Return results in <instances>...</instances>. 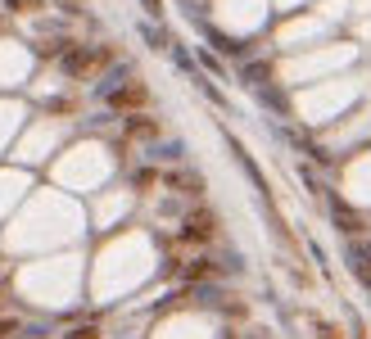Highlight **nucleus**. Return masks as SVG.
I'll list each match as a JSON object with an SVG mask.
<instances>
[{"label":"nucleus","mask_w":371,"mask_h":339,"mask_svg":"<svg viewBox=\"0 0 371 339\" xmlns=\"http://www.w3.org/2000/svg\"><path fill=\"white\" fill-rule=\"evenodd\" d=\"M213 231H217L213 212H190L186 217V240H213Z\"/></svg>","instance_id":"nucleus-1"},{"label":"nucleus","mask_w":371,"mask_h":339,"mask_svg":"<svg viewBox=\"0 0 371 339\" xmlns=\"http://www.w3.org/2000/svg\"><path fill=\"white\" fill-rule=\"evenodd\" d=\"M113 109H136V104H145V86H118V91L109 95Z\"/></svg>","instance_id":"nucleus-2"},{"label":"nucleus","mask_w":371,"mask_h":339,"mask_svg":"<svg viewBox=\"0 0 371 339\" xmlns=\"http://www.w3.org/2000/svg\"><path fill=\"white\" fill-rule=\"evenodd\" d=\"M335 226L344 231V236H358V231H363V217H358L349 203H340V199H335Z\"/></svg>","instance_id":"nucleus-3"},{"label":"nucleus","mask_w":371,"mask_h":339,"mask_svg":"<svg viewBox=\"0 0 371 339\" xmlns=\"http://www.w3.org/2000/svg\"><path fill=\"white\" fill-rule=\"evenodd\" d=\"M95 59H100L95 50H82V45H78V50L64 55V68H68V73H87V68H95Z\"/></svg>","instance_id":"nucleus-4"},{"label":"nucleus","mask_w":371,"mask_h":339,"mask_svg":"<svg viewBox=\"0 0 371 339\" xmlns=\"http://www.w3.org/2000/svg\"><path fill=\"white\" fill-rule=\"evenodd\" d=\"M245 77H249L254 86H263V91H268V77H272V68H268V64H249V68H245Z\"/></svg>","instance_id":"nucleus-5"},{"label":"nucleus","mask_w":371,"mask_h":339,"mask_svg":"<svg viewBox=\"0 0 371 339\" xmlns=\"http://www.w3.org/2000/svg\"><path fill=\"white\" fill-rule=\"evenodd\" d=\"M127 131H131V136H159V127H154L150 118H127Z\"/></svg>","instance_id":"nucleus-6"},{"label":"nucleus","mask_w":371,"mask_h":339,"mask_svg":"<svg viewBox=\"0 0 371 339\" xmlns=\"http://www.w3.org/2000/svg\"><path fill=\"white\" fill-rule=\"evenodd\" d=\"M354 271H358V280H363V285L371 289V263H367V258H358V263H354Z\"/></svg>","instance_id":"nucleus-7"},{"label":"nucleus","mask_w":371,"mask_h":339,"mask_svg":"<svg viewBox=\"0 0 371 339\" xmlns=\"http://www.w3.org/2000/svg\"><path fill=\"white\" fill-rule=\"evenodd\" d=\"M312 326H317V335H321V339H340V331H335V326H330V322H321V317H317V322H312Z\"/></svg>","instance_id":"nucleus-8"},{"label":"nucleus","mask_w":371,"mask_h":339,"mask_svg":"<svg viewBox=\"0 0 371 339\" xmlns=\"http://www.w3.org/2000/svg\"><path fill=\"white\" fill-rule=\"evenodd\" d=\"M14 331H18V322H14V317H0V339H9Z\"/></svg>","instance_id":"nucleus-9"},{"label":"nucleus","mask_w":371,"mask_h":339,"mask_svg":"<svg viewBox=\"0 0 371 339\" xmlns=\"http://www.w3.org/2000/svg\"><path fill=\"white\" fill-rule=\"evenodd\" d=\"M41 0H9V9H18V14H27V9H36Z\"/></svg>","instance_id":"nucleus-10"},{"label":"nucleus","mask_w":371,"mask_h":339,"mask_svg":"<svg viewBox=\"0 0 371 339\" xmlns=\"http://www.w3.org/2000/svg\"><path fill=\"white\" fill-rule=\"evenodd\" d=\"M73 339H95V331L87 326V331H73Z\"/></svg>","instance_id":"nucleus-11"},{"label":"nucleus","mask_w":371,"mask_h":339,"mask_svg":"<svg viewBox=\"0 0 371 339\" xmlns=\"http://www.w3.org/2000/svg\"><path fill=\"white\" fill-rule=\"evenodd\" d=\"M145 5H150V9H154V14H159V0H145Z\"/></svg>","instance_id":"nucleus-12"}]
</instances>
